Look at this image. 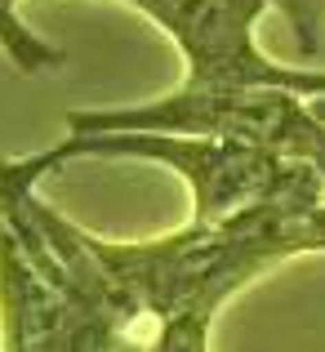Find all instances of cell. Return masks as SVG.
Instances as JSON below:
<instances>
[{
	"label": "cell",
	"mask_w": 325,
	"mask_h": 352,
	"mask_svg": "<svg viewBox=\"0 0 325 352\" xmlns=\"http://www.w3.org/2000/svg\"><path fill=\"white\" fill-rule=\"evenodd\" d=\"M85 254L120 317L138 321H205L299 254H325V201H276L254 206L227 223H188L152 241H107L85 232Z\"/></svg>",
	"instance_id": "6da1fadb"
},
{
	"label": "cell",
	"mask_w": 325,
	"mask_h": 352,
	"mask_svg": "<svg viewBox=\"0 0 325 352\" xmlns=\"http://www.w3.org/2000/svg\"><path fill=\"white\" fill-rule=\"evenodd\" d=\"M76 156H138L161 161L188 183L192 219L188 223H227L254 206L276 201H325V174L312 165L285 161L276 152L227 138H188V134H67L63 143L23 156L18 170L41 183L49 170Z\"/></svg>",
	"instance_id": "7a4b0ae2"
},
{
	"label": "cell",
	"mask_w": 325,
	"mask_h": 352,
	"mask_svg": "<svg viewBox=\"0 0 325 352\" xmlns=\"http://www.w3.org/2000/svg\"><path fill=\"white\" fill-rule=\"evenodd\" d=\"M156 27L174 36L188 58L179 89H290L299 98H325V72L281 67L254 45V23L267 0H129ZM18 0H0V45L23 72L63 67L67 54L45 45L18 23Z\"/></svg>",
	"instance_id": "3957f363"
},
{
	"label": "cell",
	"mask_w": 325,
	"mask_h": 352,
	"mask_svg": "<svg viewBox=\"0 0 325 352\" xmlns=\"http://www.w3.org/2000/svg\"><path fill=\"white\" fill-rule=\"evenodd\" d=\"M317 98L290 89H174L143 107L111 112H67V134H188V138H227L276 152L285 161L312 165L325 174V120Z\"/></svg>",
	"instance_id": "277c9868"
},
{
	"label": "cell",
	"mask_w": 325,
	"mask_h": 352,
	"mask_svg": "<svg viewBox=\"0 0 325 352\" xmlns=\"http://www.w3.org/2000/svg\"><path fill=\"white\" fill-rule=\"evenodd\" d=\"M0 335L5 352H147L98 299L54 285L0 214Z\"/></svg>",
	"instance_id": "5b68a950"
},
{
	"label": "cell",
	"mask_w": 325,
	"mask_h": 352,
	"mask_svg": "<svg viewBox=\"0 0 325 352\" xmlns=\"http://www.w3.org/2000/svg\"><path fill=\"white\" fill-rule=\"evenodd\" d=\"M267 5L285 14L299 54H303V58H312V54L321 50V0H267Z\"/></svg>",
	"instance_id": "8992f818"
},
{
	"label": "cell",
	"mask_w": 325,
	"mask_h": 352,
	"mask_svg": "<svg viewBox=\"0 0 325 352\" xmlns=\"http://www.w3.org/2000/svg\"><path fill=\"white\" fill-rule=\"evenodd\" d=\"M147 352H210V326L205 321H165L156 326Z\"/></svg>",
	"instance_id": "52a82bcc"
},
{
	"label": "cell",
	"mask_w": 325,
	"mask_h": 352,
	"mask_svg": "<svg viewBox=\"0 0 325 352\" xmlns=\"http://www.w3.org/2000/svg\"><path fill=\"white\" fill-rule=\"evenodd\" d=\"M321 5H325V0H321Z\"/></svg>",
	"instance_id": "ba28073f"
}]
</instances>
